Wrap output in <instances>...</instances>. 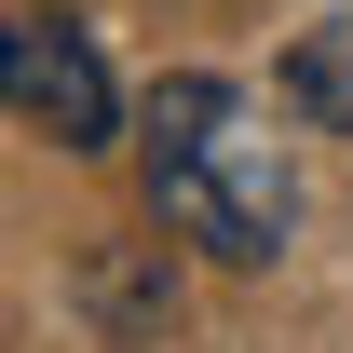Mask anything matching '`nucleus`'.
<instances>
[{
	"instance_id": "2",
	"label": "nucleus",
	"mask_w": 353,
	"mask_h": 353,
	"mask_svg": "<svg viewBox=\"0 0 353 353\" xmlns=\"http://www.w3.org/2000/svg\"><path fill=\"white\" fill-rule=\"evenodd\" d=\"M0 109L41 123L54 150H109L123 136V82H109L82 14H0Z\"/></svg>"
},
{
	"instance_id": "4",
	"label": "nucleus",
	"mask_w": 353,
	"mask_h": 353,
	"mask_svg": "<svg viewBox=\"0 0 353 353\" xmlns=\"http://www.w3.org/2000/svg\"><path fill=\"white\" fill-rule=\"evenodd\" d=\"M82 299L109 312V326H123V340H136V326H163V312H176V285H150V272H95Z\"/></svg>"
},
{
	"instance_id": "3",
	"label": "nucleus",
	"mask_w": 353,
	"mask_h": 353,
	"mask_svg": "<svg viewBox=\"0 0 353 353\" xmlns=\"http://www.w3.org/2000/svg\"><path fill=\"white\" fill-rule=\"evenodd\" d=\"M285 95H299L326 136H353V14H326V28L285 54Z\"/></svg>"
},
{
	"instance_id": "1",
	"label": "nucleus",
	"mask_w": 353,
	"mask_h": 353,
	"mask_svg": "<svg viewBox=\"0 0 353 353\" xmlns=\"http://www.w3.org/2000/svg\"><path fill=\"white\" fill-rule=\"evenodd\" d=\"M136 163H150V218H163L176 245H204V259H231V272L285 259L299 176H285V136H272V109H259L245 82H204V68L150 82Z\"/></svg>"
}]
</instances>
